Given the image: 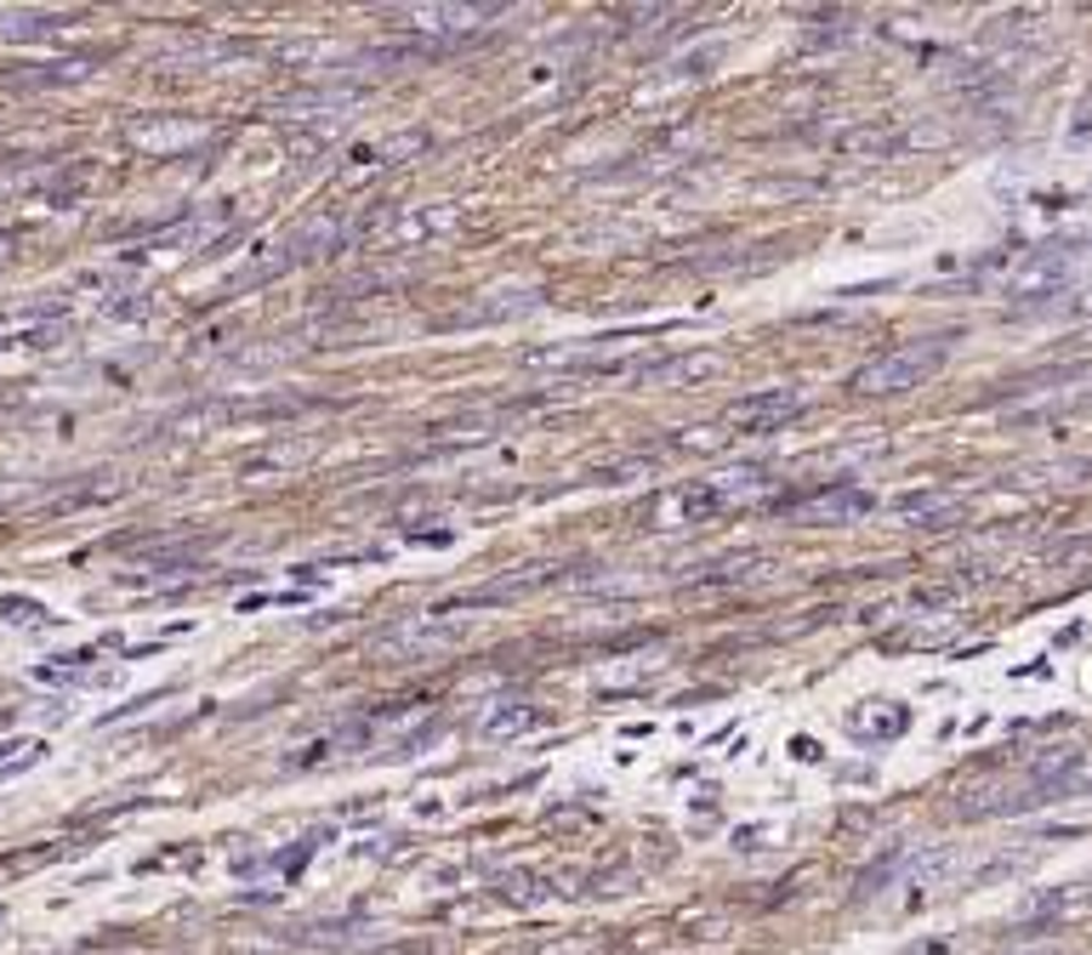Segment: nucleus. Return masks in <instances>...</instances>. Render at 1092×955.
I'll use <instances>...</instances> for the list:
<instances>
[{"mask_svg": "<svg viewBox=\"0 0 1092 955\" xmlns=\"http://www.w3.org/2000/svg\"><path fill=\"white\" fill-rule=\"evenodd\" d=\"M768 489H774V478L757 472V467L729 472V478H683V484L649 495L643 523H649V530H694V523H711L717 512H734Z\"/></svg>", "mask_w": 1092, "mask_h": 955, "instance_id": "f257e3e1", "label": "nucleus"}, {"mask_svg": "<svg viewBox=\"0 0 1092 955\" xmlns=\"http://www.w3.org/2000/svg\"><path fill=\"white\" fill-rule=\"evenodd\" d=\"M945 359H951V336H916V342H899V347H888V354H877L871 364H859V370H854V393H865V398L910 393V387L933 382V375L945 370Z\"/></svg>", "mask_w": 1092, "mask_h": 955, "instance_id": "f03ea898", "label": "nucleus"}, {"mask_svg": "<svg viewBox=\"0 0 1092 955\" xmlns=\"http://www.w3.org/2000/svg\"><path fill=\"white\" fill-rule=\"evenodd\" d=\"M1087 280H1092V239H1053V245H1041L1025 257L1007 296L1013 301H1047V296H1064Z\"/></svg>", "mask_w": 1092, "mask_h": 955, "instance_id": "7ed1b4c3", "label": "nucleus"}, {"mask_svg": "<svg viewBox=\"0 0 1092 955\" xmlns=\"http://www.w3.org/2000/svg\"><path fill=\"white\" fill-rule=\"evenodd\" d=\"M797 410H803V393H797V387H762V393H746V398H734V405L706 426V433H711L706 444L762 438V433H774V426H785Z\"/></svg>", "mask_w": 1092, "mask_h": 955, "instance_id": "20e7f679", "label": "nucleus"}, {"mask_svg": "<svg viewBox=\"0 0 1092 955\" xmlns=\"http://www.w3.org/2000/svg\"><path fill=\"white\" fill-rule=\"evenodd\" d=\"M871 507H877L871 489H859V484H836V489H826V495L803 500V507H791V518H803V523H854V518H865Z\"/></svg>", "mask_w": 1092, "mask_h": 955, "instance_id": "39448f33", "label": "nucleus"}, {"mask_svg": "<svg viewBox=\"0 0 1092 955\" xmlns=\"http://www.w3.org/2000/svg\"><path fill=\"white\" fill-rule=\"evenodd\" d=\"M729 364V354H717V347H706V354H688V359H655V364H637V375L632 382H643V387H655V382H706V375H717Z\"/></svg>", "mask_w": 1092, "mask_h": 955, "instance_id": "423d86ee", "label": "nucleus"}, {"mask_svg": "<svg viewBox=\"0 0 1092 955\" xmlns=\"http://www.w3.org/2000/svg\"><path fill=\"white\" fill-rule=\"evenodd\" d=\"M415 29L433 35H479L489 17H501V7H415Z\"/></svg>", "mask_w": 1092, "mask_h": 955, "instance_id": "0eeeda50", "label": "nucleus"}, {"mask_svg": "<svg viewBox=\"0 0 1092 955\" xmlns=\"http://www.w3.org/2000/svg\"><path fill=\"white\" fill-rule=\"evenodd\" d=\"M200 137H206L200 125H183V120H160V125L137 120V125H132V142L142 148V154H177V148L200 142Z\"/></svg>", "mask_w": 1092, "mask_h": 955, "instance_id": "6e6552de", "label": "nucleus"}, {"mask_svg": "<svg viewBox=\"0 0 1092 955\" xmlns=\"http://www.w3.org/2000/svg\"><path fill=\"white\" fill-rule=\"evenodd\" d=\"M63 12H0V40H46L63 29Z\"/></svg>", "mask_w": 1092, "mask_h": 955, "instance_id": "1a4fd4ad", "label": "nucleus"}, {"mask_svg": "<svg viewBox=\"0 0 1092 955\" xmlns=\"http://www.w3.org/2000/svg\"><path fill=\"white\" fill-rule=\"evenodd\" d=\"M421 148V132H405V137H393V142H382V148H364V154H353V165L342 171V177H359V171H382V165H393V154H415Z\"/></svg>", "mask_w": 1092, "mask_h": 955, "instance_id": "9d476101", "label": "nucleus"}, {"mask_svg": "<svg viewBox=\"0 0 1092 955\" xmlns=\"http://www.w3.org/2000/svg\"><path fill=\"white\" fill-rule=\"evenodd\" d=\"M893 507H899L905 518H951V512L961 507V500H956V495H945V489H928V495H899Z\"/></svg>", "mask_w": 1092, "mask_h": 955, "instance_id": "9b49d317", "label": "nucleus"}, {"mask_svg": "<svg viewBox=\"0 0 1092 955\" xmlns=\"http://www.w3.org/2000/svg\"><path fill=\"white\" fill-rule=\"evenodd\" d=\"M86 74H91V63L74 58V63H40L35 74H17V80L23 86H74V80H86Z\"/></svg>", "mask_w": 1092, "mask_h": 955, "instance_id": "f8f14e48", "label": "nucleus"}, {"mask_svg": "<svg viewBox=\"0 0 1092 955\" xmlns=\"http://www.w3.org/2000/svg\"><path fill=\"white\" fill-rule=\"evenodd\" d=\"M40 740H7L0 745V779H12V773H23V768H35L40 762Z\"/></svg>", "mask_w": 1092, "mask_h": 955, "instance_id": "ddd939ff", "label": "nucleus"}, {"mask_svg": "<svg viewBox=\"0 0 1092 955\" xmlns=\"http://www.w3.org/2000/svg\"><path fill=\"white\" fill-rule=\"evenodd\" d=\"M0 615H7L12 625H46L52 615L40 609V603H29V597H0Z\"/></svg>", "mask_w": 1092, "mask_h": 955, "instance_id": "4468645a", "label": "nucleus"}, {"mask_svg": "<svg viewBox=\"0 0 1092 955\" xmlns=\"http://www.w3.org/2000/svg\"><path fill=\"white\" fill-rule=\"evenodd\" d=\"M535 722V711H495L489 722H484V734L495 740V734H518V728H530Z\"/></svg>", "mask_w": 1092, "mask_h": 955, "instance_id": "2eb2a0df", "label": "nucleus"}]
</instances>
